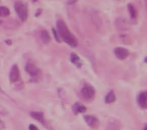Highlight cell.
<instances>
[{
    "label": "cell",
    "instance_id": "6da1fadb",
    "mask_svg": "<svg viewBox=\"0 0 147 130\" xmlns=\"http://www.w3.org/2000/svg\"><path fill=\"white\" fill-rule=\"evenodd\" d=\"M57 33H59V35L61 37V39L65 43H67L71 47H76L78 45V41H77L76 37H74L73 33L69 31V29L67 28L65 21H63L61 19H59L57 21Z\"/></svg>",
    "mask_w": 147,
    "mask_h": 130
},
{
    "label": "cell",
    "instance_id": "7a4b0ae2",
    "mask_svg": "<svg viewBox=\"0 0 147 130\" xmlns=\"http://www.w3.org/2000/svg\"><path fill=\"white\" fill-rule=\"evenodd\" d=\"M14 8L16 11L17 15L19 16V18L22 21H25L28 16V11H27V7L22 1H17L14 4Z\"/></svg>",
    "mask_w": 147,
    "mask_h": 130
},
{
    "label": "cell",
    "instance_id": "3957f363",
    "mask_svg": "<svg viewBox=\"0 0 147 130\" xmlns=\"http://www.w3.org/2000/svg\"><path fill=\"white\" fill-rule=\"evenodd\" d=\"M25 70H26V72L29 74V76H30L33 81L37 82L41 79L42 74H41V71L39 70V68H37L36 66L32 65V64H27L25 66Z\"/></svg>",
    "mask_w": 147,
    "mask_h": 130
},
{
    "label": "cell",
    "instance_id": "277c9868",
    "mask_svg": "<svg viewBox=\"0 0 147 130\" xmlns=\"http://www.w3.org/2000/svg\"><path fill=\"white\" fill-rule=\"evenodd\" d=\"M81 94H82V96L86 100H92V99H94L96 91H95V88L93 87V86L85 85L84 87L82 88Z\"/></svg>",
    "mask_w": 147,
    "mask_h": 130
},
{
    "label": "cell",
    "instance_id": "5b68a950",
    "mask_svg": "<svg viewBox=\"0 0 147 130\" xmlns=\"http://www.w3.org/2000/svg\"><path fill=\"white\" fill-rule=\"evenodd\" d=\"M20 78V74H19V70H18V67L16 65L12 66L10 70V73H9V81L11 83H15L17 82Z\"/></svg>",
    "mask_w": 147,
    "mask_h": 130
},
{
    "label": "cell",
    "instance_id": "8992f818",
    "mask_svg": "<svg viewBox=\"0 0 147 130\" xmlns=\"http://www.w3.org/2000/svg\"><path fill=\"white\" fill-rule=\"evenodd\" d=\"M84 119L85 121H86V123L88 124L90 127L92 128H96L99 126V124H100V121H99V119L96 117V116H93V115H85L84 116Z\"/></svg>",
    "mask_w": 147,
    "mask_h": 130
},
{
    "label": "cell",
    "instance_id": "52a82bcc",
    "mask_svg": "<svg viewBox=\"0 0 147 130\" xmlns=\"http://www.w3.org/2000/svg\"><path fill=\"white\" fill-rule=\"evenodd\" d=\"M114 53L119 60H125L129 56L128 49H124V47H116L114 49Z\"/></svg>",
    "mask_w": 147,
    "mask_h": 130
},
{
    "label": "cell",
    "instance_id": "ba28073f",
    "mask_svg": "<svg viewBox=\"0 0 147 130\" xmlns=\"http://www.w3.org/2000/svg\"><path fill=\"white\" fill-rule=\"evenodd\" d=\"M137 102H138V105L140 106L142 109H145V108L147 107V93L146 92H142V93L139 94Z\"/></svg>",
    "mask_w": 147,
    "mask_h": 130
},
{
    "label": "cell",
    "instance_id": "9c48e42d",
    "mask_svg": "<svg viewBox=\"0 0 147 130\" xmlns=\"http://www.w3.org/2000/svg\"><path fill=\"white\" fill-rule=\"evenodd\" d=\"M71 62L76 66V67L82 68V66H83L82 60H81L80 57H79L78 55H76V53H71Z\"/></svg>",
    "mask_w": 147,
    "mask_h": 130
},
{
    "label": "cell",
    "instance_id": "30bf717a",
    "mask_svg": "<svg viewBox=\"0 0 147 130\" xmlns=\"http://www.w3.org/2000/svg\"><path fill=\"white\" fill-rule=\"evenodd\" d=\"M106 130H120V123L117 120L112 119L107 125Z\"/></svg>",
    "mask_w": 147,
    "mask_h": 130
},
{
    "label": "cell",
    "instance_id": "8fae6325",
    "mask_svg": "<svg viewBox=\"0 0 147 130\" xmlns=\"http://www.w3.org/2000/svg\"><path fill=\"white\" fill-rule=\"evenodd\" d=\"M73 111L75 114H79V113H84V112H86L87 109L84 105H82V104L76 103L73 106Z\"/></svg>",
    "mask_w": 147,
    "mask_h": 130
},
{
    "label": "cell",
    "instance_id": "7c38bea8",
    "mask_svg": "<svg viewBox=\"0 0 147 130\" xmlns=\"http://www.w3.org/2000/svg\"><path fill=\"white\" fill-rule=\"evenodd\" d=\"M30 116L34 119H36L37 121L41 122L45 124V117H43V113L41 112H30Z\"/></svg>",
    "mask_w": 147,
    "mask_h": 130
},
{
    "label": "cell",
    "instance_id": "4fadbf2b",
    "mask_svg": "<svg viewBox=\"0 0 147 130\" xmlns=\"http://www.w3.org/2000/svg\"><path fill=\"white\" fill-rule=\"evenodd\" d=\"M40 37H41V41L45 43H49V41H51V35H49V32L45 29L40 31Z\"/></svg>",
    "mask_w": 147,
    "mask_h": 130
},
{
    "label": "cell",
    "instance_id": "5bb4252c",
    "mask_svg": "<svg viewBox=\"0 0 147 130\" xmlns=\"http://www.w3.org/2000/svg\"><path fill=\"white\" fill-rule=\"evenodd\" d=\"M115 100H116V97H115L114 91H110L108 93V95L106 96V98H105V102L106 103H113Z\"/></svg>",
    "mask_w": 147,
    "mask_h": 130
},
{
    "label": "cell",
    "instance_id": "9a60e30c",
    "mask_svg": "<svg viewBox=\"0 0 147 130\" xmlns=\"http://www.w3.org/2000/svg\"><path fill=\"white\" fill-rule=\"evenodd\" d=\"M10 14V11L7 7L0 6V17H6Z\"/></svg>",
    "mask_w": 147,
    "mask_h": 130
},
{
    "label": "cell",
    "instance_id": "2e32d148",
    "mask_svg": "<svg viewBox=\"0 0 147 130\" xmlns=\"http://www.w3.org/2000/svg\"><path fill=\"white\" fill-rule=\"evenodd\" d=\"M128 10H129V13H130L131 18H133V19L136 18V17H137L136 9H135V7L133 6L132 4H128Z\"/></svg>",
    "mask_w": 147,
    "mask_h": 130
},
{
    "label": "cell",
    "instance_id": "e0dca14e",
    "mask_svg": "<svg viewBox=\"0 0 147 130\" xmlns=\"http://www.w3.org/2000/svg\"><path fill=\"white\" fill-rule=\"evenodd\" d=\"M53 30V37H55V41H57V43H61V39H59V33L57 32V30H55V28H53L51 29Z\"/></svg>",
    "mask_w": 147,
    "mask_h": 130
},
{
    "label": "cell",
    "instance_id": "ac0fdd59",
    "mask_svg": "<svg viewBox=\"0 0 147 130\" xmlns=\"http://www.w3.org/2000/svg\"><path fill=\"white\" fill-rule=\"evenodd\" d=\"M29 130H38V128L35 125H33V124H30V125H29Z\"/></svg>",
    "mask_w": 147,
    "mask_h": 130
},
{
    "label": "cell",
    "instance_id": "d6986e66",
    "mask_svg": "<svg viewBox=\"0 0 147 130\" xmlns=\"http://www.w3.org/2000/svg\"><path fill=\"white\" fill-rule=\"evenodd\" d=\"M74 1H77V0H69V4H71V3H73Z\"/></svg>",
    "mask_w": 147,
    "mask_h": 130
},
{
    "label": "cell",
    "instance_id": "ffe728a7",
    "mask_svg": "<svg viewBox=\"0 0 147 130\" xmlns=\"http://www.w3.org/2000/svg\"><path fill=\"white\" fill-rule=\"evenodd\" d=\"M6 43H7V45H11V41H7Z\"/></svg>",
    "mask_w": 147,
    "mask_h": 130
},
{
    "label": "cell",
    "instance_id": "44dd1931",
    "mask_svg": "<svg viewBox=\"0 0 147 130\" xmlns=\"http://www.w3.org/2000/svg\"><path fill=\"white\" fill-rule=\"evenodd\" d=\"M143 130H147V126L146 125H145V127H144V129H143Z\"/></svg>",
    "mask_w": 147,
    "mask_h": 130
},
{
    "label": "cell",
    "instance_id": "7402d4cb",
    "mask_svg": "<svg viewBox=\"0 0 147 130\" xmlns=\"http://www.w3.org/2000/svg\"><path fill=\"white\" fill-rule=\"evenodd\" d=\"M0 93H1V89H0Z\"/></svg>",
    "mask_w": 147,
    "mask_h": 130
},
{
    "label": "cell",
    "instance_id": "603a6c76",
    "mask_svg": "<svg viewBox=\"0 0 147 130\" xmlns=\"http://www.w3.org/2000/svg\"><path fill=\"white\" fill-rule=\"evenodd\" d=\"M0 24H1V21H0Z\"/></svg>",
    "mask_w": 147,
    "mask_h": 130
}]
</instances>
